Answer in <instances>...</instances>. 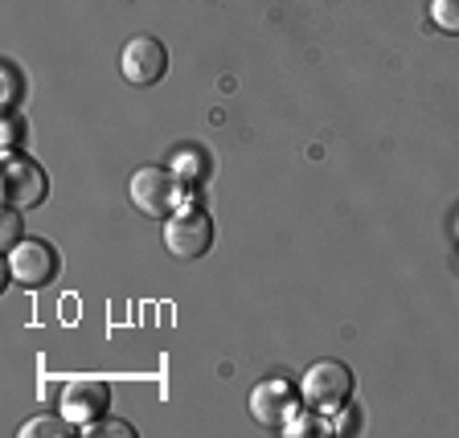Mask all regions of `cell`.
I'll return each mask as SVG.
<instances>
[{"label": "cell", "instance_id": "cell-1", "mask_svg": "<svg viewBox=\"0 0 459 438\" xmlns=\"http://www.w3.org/2000/svg\"><path fill=\"white\" fill-rule=\"evenodd\" d=\"M349 393H353V373L341 361H316L299 382V398L316 414H336L349 401Z\"/></svg>", "mask_w": 459, "mask_h": 438}, {"label": "cell", "instance_id": "cell-2", "mask_svg": "<svg viewBox=\"0 0 459 438\" xmlns=\"http://www.w3.org/2000/svg\"><path fill=\"white\" fill-rule=\"evenodd\" d=\"M127 197H132V205L143 218H169L177 210V201H181V185L164 168H140L127 181Z\"/></svg>", "mask_w": 459, "mask_h": 438}, {"label": "cell", "instance_id": "cell-3", "mask_svg": "<svg viewBox=\"0 0 459 438\" xmlns=\"http://www.w3.org/2000/svg\"><path fill=\"white\" fill-rule=\"evenodd\" d=\"M210 246H213V221L201 210H185L169 218V226H164V250L172 258L193 262V258H201Z\"/></svg>", "mask_w": 459, "mask_h": 438}, {"label": "cell", "instance_id": "cell-4", "mask_svg": "<svg viewBox=\"0 0 459 438\" xmlns=\"http://www.w3.org/2000/svg\"><path fill=\"white\" fill-rule=\"evenodd\" d=\"M119 70H124V78L132 86H152V82H160L164 70H169V49H164V41L152 38V33H135L124 46Z\"/></svg>", "mask_w": 459, "mask_h": 438}, {"label": "cell", "instance_id": "cell-5", "mask_svg": "<svg viewBox=\"0 0 459 438\" xmlns=\"http://www.w3.org/2000/svg\"><path fill=\"white\" fill-rule=\"evenodd\" d=\"M57 275V254L49 242L41 238H29V242H17L9 254V279L21 287H29V291H38V287L54 283Z\"/></svg>", "mask_w": 459, "mask_h": 438}, {"label": "cell", "instance_id": "cell-6", "mask_svg": "<svg viewBox=\"0 0 459 438\" xmlns=\"http://www.w3.org/2000/svg\"><path fill=\"white\" fill-rule=\"evenodd\" d=\"M0 185H4V201L17 205V210H33L49 193V181H46V172H41V164L25 160V156H9V160H4V181Z\"/></svg>", "mask_w": 459, "mask_h": 438}, {"label": "cell", "instance_id": "cell-7", "mask_svg": "<svg viewBox=\"0 0 459 438\" xmlns=\"http://www.w3.org/2000/svg\"><path fill=\"white\" fill-rule=\"evenodd\" d=\"M296 401H299V393L287 382H258L250 390V418L258 426H283L296 414Z\"/></svg>", "mask_w": 459, "mask_h": 438}, {"label": "cell", "instance_id": "cell-8", "mask_svg": "<svg viewBox=\"0 0 459 438\" xmlns=\"http://www.w3.org/2000/svg\"><path fill=\"white\" fill-rule=\"evenodd\" d=\"M99 410H107V385H74L66 393L70 422H95Z\"/></svg>", "mask_w": 459, "mask_h": 438}, {"label": "cell", "instance_id": "cell-9", "mask_svg": "<svg viewBox=\"0 0 459 438\" xmlns=\"http://www.w3.org/2000/svg\"><path fill=\"white\" fill-rule=\"evenodd\" d=\"M430 21L443 33H455L459 38V0H430Z\"/></svg>", "mask_w": 459, "mask_h": 438}, {"label": "cell", "instance_id": "cell-10", "mask_svg": "<svg viewBox=\"0 0 459 438\" xmlns=\"http://www.w3.org/2000/svg\"><path fill=\"white\" fill-rule=\"evenodd\" d=\"M21 242V213H17V205H9V210L0 213V246H17Z\"/></svg>", "mask_w": 459, "mask_h": 438}, {"label": "cell", "instance_id": "cell-11", "mask_svg": "<svg viewBox=\"0 0 459 438\" xmlns=\"http://www.w3.org/2000/svg\"><path fill=\"white\" fill-rule=\"evenodd\" d=\"M82 434L99 438V434H119V438H132V426H124V422H115V418H95V422H86Z\"/></svg>", "mask_w": 459, "mask_h": 438}, {"label": "cell", "instance_id": "cell-12", "mask_svg": "<svg viewBox=\"0 0 459 438\" xmlns=\"http://www.w3.org/2000/svg\"><path fill=\"white\" fill-rule=\"evenodd\" d=\"M33 434H70V426H62L57 418H33L21 426V438H33Z\"/></svg>", "mask_w": 459, "mask_h": 438}, {"label": "cell", "instance_id": "cell-13", "mask_svg": "<svg viewBox=\"0 0 459 438\" xmlns=\"http://www.w3.org/2000/svg\"><path fill=\"white\" fill-rule=\"evenodd\" d=\"M17 90H21V78H17V70H13V66H4V107H13V103H17Z\"/></svg>", "mask_w": 459, "mask_h": 438}]
</instances>
